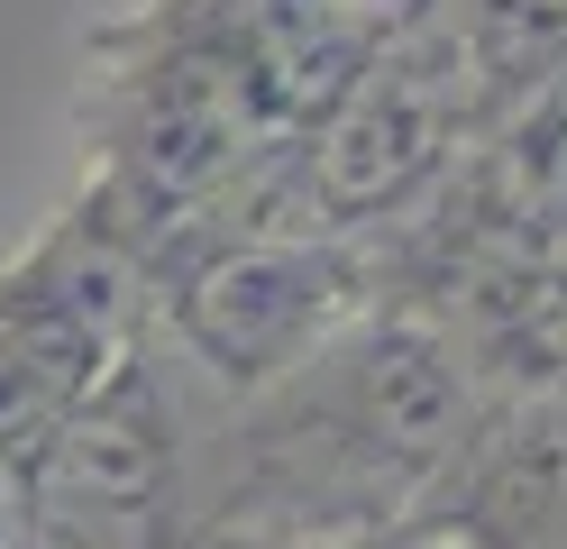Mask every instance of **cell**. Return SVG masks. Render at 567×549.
I'll return each mask as SVG.
<instances>
[{"label":"cell","mask_w":567,"mask_h":549,"mask_svg":"<svg viewBox=\"0 0 567 549\" xmlns=\"http://www.w3.org/2000/svg\"><path fill=\"white\" fill-rule=\"evenodd\" d=\"M358 321H367L358 247L311 230H220L165 275V339L238 403L293 385Z\"/></svg>","instance_id":"obj_1"},{"label":"cell","mask_w":567,"mask_h":549,"mask_svg":"<svg viewBox=\"0 0 567 549\" xmlns=\"http://www.w3.org/2000/svg\"><path fill=\"white\" fill-rule=\"evenodd\" d=\"M147 329V256L101 211H64L55 230L0 266V449L28 458L74 403L111 376Z\"/></svg>","instance_id":"obj_2"},{"label":"cell","mask_w":567,"mask_h":549,"mask_svg":"<svg viewBox=\"0 0 567 549\" xmlns=\"http://www.w3.org/2000/svg\"><path fill=\"white\" fill-rule=\"evenodd\" d=\"M28 549H156L174 512V403L120 357L47 439H28Z\"/></svg>","instance_id":"obj_3"},{"label":"cell","mask_w":567,"mask_h":549,"mask_svg":"<svg viewBox=\"0 0 567 549\" xmlns=\"http://www.w3.org/2000/svg\"><path fill=\"white\" fill-rule=\"evenodd\" d=\"M156 19H247V10H293V19H321L358 47H384L403 28H431L449 0H147Z\"/></svg>","instance_id":"obj_4"},{"label":"cell","mask_w":567,"mask_h":549,"mask_svg":"<svg viewBox=\"0 0 567 549\" xmlns=\"http://www.w3.org/2000/svg\"><path fill=\"white\" fill-rule=\"evenodd\" d=\"M330 549H476L457 522H367V531H348Z\"/></svg>","instance_id":"obj_5"},{"label":"cell","mask_w":567,"mask_h":549,"mask_svg":"<svg viewBox=\"0 0 567 549\" xmlns=\"http://www.w3.org/2000/svg\"><path fill=\"white\" fill-rule=\"evenodd\" d=\"M0 549H28V467H19V449H0Z\"/></svg>","instance_id":"obj_6"}]
</instances>
